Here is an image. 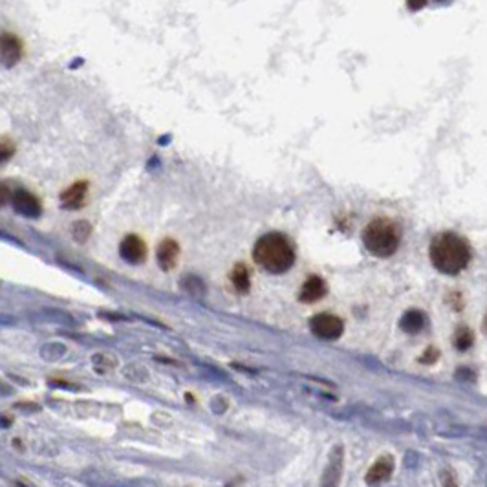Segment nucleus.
Wrapping results in <instances>:
<instances>
[{
    "mask_svg": "<svg viewBox=\"0 0 487 487\" xmlns=\"http://www.w3.org/2000/svg\"><path fill=\"white\" fill-rule=\"evenodd\" d=\"M467 240L456 233H440L431 244V262L444 275H458L471 262Z\"/></svg>",
    "mask_w": 487,
    "mask_h": 487,
    "instance_id": "obj_1",
    "label": "nucleus"
},
{
    "mask_svg": "<svg viewBox=\"0 0 487 487\" xmlns=\"http://www.w3.org/2000/svg\"><path fill=\"white\" fill-rule=\"evenodd\" d=\"M253 259L268 273L280 275L295 264V251L289 240L280 233H268L253 247Z\"/></svg>",
    "mask_w": 487,
    "mask_h": 487,
    "instance_id": "obj_2",
    "label": "nucleus"
},
{
    "mask_svg": "<svg viewBox=\"0 0 487 487\" xmlns=\"http://www.w3.org/2000/svg\"><path fill=\"white\" fill-rule=\"evenodd\" d=\"M402 233L396 222L388 218H376L366 226L363 233V244L374 256L387 259L392 256L399 247Z\"/></svg>",
    "mask_w": 487,
    "mask_h": 487,
    "instance_id": "obj_3",
    "label": "nucleus"
},
{
    "mask_svg": "<svg viewBox=\"0 0 487 487\" xmlns=\"http://www.w3.org/2000/svg\"><path fill=\"white\" fill-rule=\"evenodd\" d=\"M310 330H312L319 339L336 341L343 336L345 322L341 321L337 315H331V313H319V315L310 319Z\"/></svg>",
    "mask_w": 487,
    "mask_h": 487,
    "instance_id": "obj_4",
    "label": "nucleus"
},
{
    "mask_svg": "<svg viewBox=\"0 0 487 487\" xmlns=\"http://www.w3.org/2000/svg\"><path fill=\"white\" fill-rule=\"evenodd\" d=\"M11 204L15 213L24 218H39L43 213V204L34 193L26 189H17L11 194Z\"/></svg>",
    "mask_w": 487,
    "mask_h": 487,
    "instance_id": "obj_5",
    "label": "nucleus"
},
{
    "mask_svg": "<svg viewBox=\"0 0 487 487\" xmlns=\"http://www.w3.org/2000/svg\"><path fill=\"white\" fill-rule=\"evenodd\" d=\"M119 255L128 264H142L147 259V246L137 235H127L119 244Z\"/></svg>",
    "mask_w": 487,
    "mask_h": 487,
    "instance_id": "obj_6",
    "label": "nucleus"
},
{
    "mask_svg": "<svg viewBox=\"0 0 487 487\" xmlns=\"http://www.w3.org/2000/svg\"><path fill=\"white\" fill-rule=\"evenodd\" d=\"M22 57V44L15 35H0V67L11 68L20 61Z\"/></svg>",
    "mask_w": 487,
    "mask_h": 487,
    "instance_id": "obj_7",
    "label": "nucleus"
},
{
    "mask_svg": "<svg viewBox=\"0 0 487 487\" xmlns=\"http://www.w3.org/2000/svg\"><path fill=\"white\" fill-rule=\"evenodd\" d=\"M156 259L163 271L174 270L178 261H180V246H178V242L172 240V238H165L160 244V247H158Z\"/></svg>",
    "mask_w": 487,
    "mask_h": 487,
    "instance_id": "obj_8",
    "label": "nucleus"
},
{
    "mask_svg": "<svg viewBox=\"0 0 487 487\" xmlns=\"http://www.w3.org/2000/svg\"><path fill=\"white\" fill-rule=\"evenodd\" d=\"M327 294H328L327 282H324L321 277H317V275H313V277H310V279L303 284V289H301V294H299V299H301L303 303L312 304V303L321 301V299Z\"/></svg>",
    "mask_w": 487,
    "mask_h": 487,
    "instance_id": "obj_9",
    "label": "nucleus"
},
{
    "mask_svg": "<svg viewBox=\"0 0 487 487\" xmlns=\"http://www.w3.org/2000/svg\"><path fill=\"white\" fill-rule=\"evenodd\" d=\"M86 194H88V184L86 181H76L67 191H62L61 205L64 209H79L81 205L85 204Z\"/></svg>",
    "mask_w": 487,
    "mask_h": 487,
    "instance_id": "obj_10",
    "label": "nucleus"
},
{
    "mask_svg": "<svg viewBox=\"0 0 487 487\" xmlns=\"http://www.w3.org/2000/svg\"><path fill=\"white\" fill-rule=\"evenodd\" d=\"M394 471V458L392 456H383L379 458L369 471V476H366V483H379L390 478Z\"/></svg>",
    "mask_w": 487,
    "mask_h": 487,
    "instance_id": "obj_11",
    "label": "nucleus"
},
{
    "mask_svg": "<svg viewBox=\"0 0 487 487\" xmlns=\"http://www.w3.org/2000/svg\"><path fill=\"white\" fill-rule=\"evenodd\" d=\"M425 327V315L420 310H409L402 317V330L407 334H418Z\"/></svg>",
    "mask_w": 487,
    "mask_h": 487,
    "instance_id": "obj_12",
    "label": "nucleus"
},
{
    "mask_svg": "<svg viewBox=\"0 0 487 487\" xmlns=\"http://www.w3.org/2000/svg\"><path fill=\"white\" fill-rule=\"evenodd\" d=\"M231 282L238 294H246V291H249L251 279H249V271H247L246 266H242V264L235 266V270H233L231 273Z\"/></svg>",
    "mask_w": 487,
    "mask_h": 487,
    "instance_id": "obj_13",
    "label": "nucleus"
},
{
    "mask_svg": "<svg viewBox=\"0 0 487 487\" xmlns=\"http://www.w3.org/2000/svg\"><path fill=\"white\" fill-rule=\"evenodd\" d=\"M453 343H454V348H456V350H467V348H471V346H473L474 334L469 330L467 327H460L458 330H456V334H454Z\"/></svg>",
    "mask_w": 487,
    "mask_h": 487,
    "instance_id": "obj_14",
    "label": "nucleus"
},
{
    "mask_svg": "<svg viewBox=\"0 0 487 487\" xmlns=\"http://www.w3.org/2000/svg\"><path fill=\"white\" fill-rule=\"evenodd\" d=\"M341 471H343V449H341V447H336L334 454L330 456V465H328V471H327V480L330 476H334V483H337V480H339L341 476ZM327 480H324V482H327Z\"/></svg>",
    "mask_w": 487,
    "mask_h": 487,
    "instance_id": "obj_15",
    "label": "nucleus"
},
{
    "mask_svg": "<svg viewBox=\"0 0 487 487\" xmlns=\"http://www.w3.org/2000/svg\"><path fill=\"white\" fill-rule=\"evenodd\" d=\"M15 151L17 149H15V143L11 142L10 137L0 136V165L6 163V161H10L13 158Z\"/></svg>",
    "mask_w": 487,
    "mask_h": 487,
    "instance_id": "obj_16",
    "label": "nucleus"
},
{
    "mask_svg": "<svg viewBox=\"0 0 487 487\" xmlns=\"http://www.w3.org/2000/svg\"><path fill=\"white\" fill-rule=\"evenodd\" d=\"M71 233H74V238H76L77 242H85L86 238L90 237L92 233V226L88 222H77L74 224V229H71Z\"/></svg>",
    "mask_w": 487,
    "mask_h": 487,
    "instance_id": "obj_17",
    "label": "nucleus"
},
{
    "mask_svg": "<svg viewBox=\"0 0 487 487\" xmlns=\"http://www.w3.org/2000/svg\"><path fill=\"white\" fill-rule=\"evenodd\" d=\"M11 189L10 185L4 184V181H0V207H4V205H8L11 202Z\"/></svg>",
    "mask_w": 487,
    "mask_h": 487,
    "instance_id": "obj_18",
    "label": "nucleus"
},
{
    "mask_svg": "<svg viewBox=\"0 0 487 487\" xmlns=\"http://www.w3.org/2000/svg\"><path fill=\"white\" fill-rule=\"evenodd\" d=\"M438 355H440V352L436 350V348H427V352L420 357V363L423 364H432L438 361Z\"/></svg>",
    "mask_w": 487,
    "mask_h": 487,
    "instance_id": "obj_19",
    "label": "nucleus"
},
{
    "mask_svg": "<svg viewBox=\"0 0 487 487\" xmlns=\"http://www.w3.org/2000/svg\"><path fill=\"white\" fill-rule=\"evenodd\" d=\"M427 6V0H407V8L411 11H420Z\"/></svg>",
    "mask_w": 487,
    "mask_h": 487,
    "instance_id": "obj_20",
    "label": "nucleus"
},
{
    "mask_svg": "<svg viewBox=\"0 0 487 487\" xmlns=\"http://www.w3.org/2000/svg\"><path fill=\"white\" fill-rule=\"evenodd\" d=\"M438 2H445V0H438Z\"/></svg>",
    "mask_w": 487,
    "mask_h": 487,
    "instance_id": "obj_21",
    "label": "nucleus"
}]
</instances>
